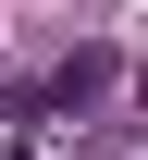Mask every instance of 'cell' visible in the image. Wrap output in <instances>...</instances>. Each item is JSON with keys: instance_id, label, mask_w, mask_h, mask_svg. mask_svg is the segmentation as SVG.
<instances>
[{"instance_id": "1", "label": "cell", "mask_w": 148, "mask_h": 160, "mask_svg": "<svg viewBox=\"0 0 148 160\" xmlns=\"http://www.w3.org/2000/svg\"><path fill=\"white\" fill-rule=\"evenodd\" d=\"M111 74H124V62H111V49H74V62H62V74H49V99H99V86H111Z\"/></svg>"}]
</instances>
